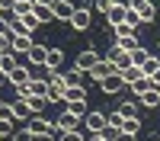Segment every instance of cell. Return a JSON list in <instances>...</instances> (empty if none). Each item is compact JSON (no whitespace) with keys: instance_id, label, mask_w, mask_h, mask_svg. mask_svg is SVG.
Segmentation results:
<instances>
[{"instance_id":"cell-24","label":"cell","mask_w":160,"mask_h":141,"mask_svg":"<svg viewBox=\"0 0 160 141\" xmlns=\"http://www.w3.org/2000/svg\"><path fill=\"white\" fill-rule=\"evenodd\" d=\"M64 83H68V87H83V71L71 68L68 74H64Z\"/></svg>"},{"instance_id":"cell-35","label":"cell","mask_w":160,"mask_h":141,"mask_svg":"<svg viewBox=\"0 0 160 141\" xmlns=\"http://www.w3.org/2000/svg\"><path fill=\"white\" fill-rule=\"evenodd\" d=\"M58 138H61V141H83L87 135H80V132H61Z\"/></svg>"},{"instance_id":"cell-44","label":"cell","mask_w":160,"mask_h":141,"mask_svg":"<svg viewBox=\"0 0 160 141\" xmlns=\"http://www.w3.org/2000/svg\"><path fill=\"white\" fill-rule=\"evenodd\" d=\"M83 141H102V135H87Z\"/></svg>"},{"instance_id":"cell-43","label":"cell","mask_w":160,"mask_h":141,"mask_svg":"<svg viewBox=\"0 0 160 141\" xmlns=\"http://www.w3.org/2000/svg\"><path fill=\"white\" fill-rule=\"evenodd\" d=\"M3 83H7V71L0 68V90H3Z\"/></svg>"},{"instance_id":"cell-36","label":"cell","mask_w":160,"mask_h":141,"mask_svg":"<svg viewBox=\"0 0 160 141\" xmlns=\"http://www.w3.org/2000/svg\"><path fill=\"white\" fill-rule=\"evenodd\" d=\"M93 7H96L99 13H109V10L115 7V0H96V3H93Z\"/></svg>"},{"instance_id":"cell-26","label":"cell","mask_w":160,"mask_h":141,"mask_svg":"<svg viewBox=\"0 0 160 141\" xmlns=\"http://www.w3.org/2000/svg\"><path fill=\"white\" fill-rule=\"evenodd\" d=\"M112 35H115V42H118V38H131L135 29H131L128 23H118V26H112Z\"/></svg>"},{"instance_id":"cell-46","label":"cell","mask_w":160,"mask_h":141,"mask_svg":"<svg viewBox=\"0 0 160 141\" xmlns=\"http://www.w3.org/2000/svg\"><path fill=\"white\" fill-rule=\"evenodd\" d=\"M0 106H3V99H0Z\"/></svg>"},{"instance_id":"cell-11","label":"cell","mask_w":160,"mask_h":141,"mask_svg":"<svg viewBox=\"0 0 160 141\" xmlns=\"http://www.w3.org/2000/svg\"><path fill=\"white\" fill-rule=\"evenodd\" d=\"M99 87H102V93L115 96V93H122V90H125V80H122V77H118V71H115L112 77H106V80H102Z\"/></svg>"},{"instance_id":"cell-32","label":"cell","mask_w":160,"mask_h":141,"mask_svg":"<svg viewBox=\"0 0 160 141\" xmlns=\"http://www.w3.org/2000/svg\"><path fill=\"white\" fill-rule=\"evenodd\" d=\"M99 135H102V141H115V138L122 135V132H118V128H112V125H106V128H102Z\"/></svg>"},{"instance_id":"cell-6","label":"cell","mask_w":160,"mask_h":141,"mask_svg":"<svg viewBox=\"0 0 160 141\" xmlns=\"http://www.w3.org/2000/svg\"><path fill=\"white\" fill-rule=\"evenodd\" d=\"M115 71H118V68H115V64H112L109 58H99V64H96V68L90 71V80H96V83H102L106 77H112Z\"/></svg>"},{"instance_id":"cell-49","label":"cell","mask_w":160,"mask_h":141,"mask_svg":"<svg viewBox=\"0 0 160 141\" xmlns=\"http://www.w3.org/2000/svg\"><path fill=\"white\" fill-rule=\"evenodd\" d=\"M0 141H3V138H0Z\"/></svg>"},{"instance_id":"cell-37","label":"cell","mask_w":160,"mask_h":141,"mask_svg":"<svg viewBox=\"0 0 160 141\" xmlns=\"http://www.w3.org/2000/svg\"><path fill=\"white\" fill-rule=\"evenodd\" d=\"M10 38H13V35H0V55H7V51H10Z\"/></svg>"},{"instance_id":"cell-15","label":"cell","mask_w":160,"mask_h":141,"mask_svg":"<svg viewBox=\"0 0 160 141\" xmlns=\"http://www.w3.org/2000/svg\"><path fill=\"white\" fill-rule=\"evenodd\" d=\"M29 48H32V35H26V38L13 35L10 38V51H13V55H29Z\"/></svg>"},{"instance_id":"cell-4","label":"cell","mask_w":160,"mask_h":141,"mask_svg":"<svg viewBox=\"0 0 160 141\" xmlns=\"http://www.w3.org/2000/svg\"><path fill=\"white\" fill-rule=\"evenodd\" d=\"M32 80V74H29V64H16L10 74H7V83L13 87V90H19V87H26Z\"/></svg>"},{"instance_id":"cell-1","label":"cell","mask_w":160,"mask_h":141,"mask_svg":"<svg viewBox=\"0 0 160 141\" xmlns=\"http://www.w3.org/2000/svg\"><path fill=\"white\" fill-rule=\"evenodd\" d=\"M128 10H131V13H138V19H141V23H154V19H157V10H154L151 0H128Z\"/></svg>"},{"instance_id":"cell-45","label":"cell","mask_w":160,"mask_h":141,"mask_svg":"<svg viewBox=\"0 0 160 141\" xmlns=\"http://www.w3.org/2000/svg\"><path fill=\"white\" fill-rule=\"evenodd\" d=\"M22 3H35V0H16V7H22Z\"/></svg>"},{"instance_id":"cell-25","label":"cell","mask_w":160,"mask_h":141,"mask_svg":"<svg viewBox=\"0 0 160 141\" xmlns=\"http://www.w3.org/2000/svg\"><path fill=\"white\" fill-rule=\"evenodd\" d=\"M64 109H68L71 115H77V119H83V115L90 112V106H87V99H83V103H68V106H64Z\"/></svg>"},{"instance_id":"cell-39","label":"cell","mask_w":160,"mask_h":141,"mask_svg":"<svg viewBox=\"0 0 160 141\" xmlns=\"http://www.w3.org/2000/svg\"><path fill=\"white\" fill-rule=\"evenodd\" d=\"M0 35H10V23H7L3 16H0Z\"/></svg>"},{"instance_id":"cell-18","label":"cell","mask_w":160,"mask_h":141,"mask_svg":"<svg viewBox=\"0 0 160 141\" xmlns=\"http://www.w3.org/2000/svg\"><path fill=\"white\" fill-rule=\"evenodd\" d=\"M83 99H87L83 87H68V90H64V106H68V103H83Z\"/></svg>"},{"instance_id":"cell-5","label":"cell","mask_w":160,"mask_h":141,"mask_svg":"<svg viewBox=\"0 0 160 141\" xmlns=\"http://www.w3.org/2000/svg\"><path fill=\"white\" fill-rule=\"evenodd\" d=\"M90 19H93V13H90V3H80V7L74 10V16H71V29H77V32L90 29Z\"/></svg>"},{"instance_id":"cell-40","label":"cell","mask_w":160,"mask_h":141,"mask_svg":"<svg viewBox=\"0 0 160 141\" xmlns=\"http://www.w3.org/2000/svg\"><path fill=\"white\" fill-rule=\"evenodd\" d=\"M151 83H154V87H160V64H157V71L151 74Z\"/></svg>"},{"instance_id":"cell-33","label":"cell","mask_w":160,"mask_h":141,"mask_svg":"<svg viewBox=\"0 0 160 141\" xmlns=\"http://www.w3.org/2000/svg\"><path fill=\"white\" fill-rule=\"evenodd\" d=\"M13 135V119H0V138H10Z\"/></svg>"},{"instance_id":"cell-7","label":"cell","mask_w":160,"mask_h":141,"mask_svg":"<svg viewBox=\"0 0 160 141\" xmlns=\"http://www.w3.org/2000/svg\"><path fill=\"white\" fill-rule=\"evenodd\" d=\"M80 122H83V119H77V115H71L68 109H64L58 119H55V128H58V135L61 132H80Z\"/></svg>"},{"instance_id":"cell-21","label":"cell","mask_w":160,"mask_h":141,"mask_svg":"<svg viewBox=\"0 0 160 141\" xmlns=\"http://www.w3.org/2000/svg\"><path fill=\"white\" fill-rule=\"evenodd\" d=\"M128 58H131V64H135V68H144V64H148V58H151V51L138 45L135 51H128Z\"/></svg>"},{"instance_id":"cell-19","label":"cell","mask_w":160,"mask_h":141,"mask_svg":"<svg viewBox=\"0 0 160 141\" xmlns=\"http://www.w3.org/2000/svg\"><path fill=\"white\" fill-rule=\"evenodd\" d=\"M26 87H29V96H45L48 93V80H42V77H32Z\"/></svg>"},{"instance_id":"cell-16","label":"cell","mask_w":160,"mask_h":141,"mask_svg":"<svg viewBox=\"0 0 160 141\" xmlns=\"http://www.w3.org/2000/svg\"><path fill=\"white\" fill-rule=\"evenodd\" d=\"M138 103H141V106H148V109H157V106H160V87H154V90H148L144 96H138Z\"/></svg>"},{"instance_id":"cell-48","label":"cell","mask_w":160,"mask_h":141,"mask_svg":"<svg viewBox=\"0 0 160 141\" xmlns=\"http://www.w3.org/2000/svg\"><path fill=\"white\" fill-rule=\"evenodd\" d=\"M0 58H3V55H0Z\"/></svg>"},{"instance_id":"cell-20","label":"cell","mask_w":160,"mask_h":141,"mask_svg":"<svg viewBox=\"0 0 160 141\" xmlns=\"http://www.w3.org/2000/svg\"><path fill=\"white\" fill-rule=\"evenodd\" d=\"M118 77L125 80V87H131V83H135L138 77H144V74H141V68H135V64H128V68H122V71H118Z\"/></svg>"},{"instance_id":"cell-9","label":"cell","mask_w":160,"mask_h":141,"mask_svg":"<svg viewBox=\"0 0 160 141\" xmlns=\"http://www.w3.org/2000/svg\"><path fill=\"white\" fill-rule=\"evenodd\" d=\"M74 10H77V3H71V0H58V3H55V19L58 23H71Z\"/></svg>"},{"instance_id":"cell-38","label":"cell","mask_w":160,"mask_h":141,"mask_svg":"<svg viewBox=\"0 0 160 141\" xmlns=\"http://www.w3.org/2000/svg\"><path fill=\"white\" fill-rule=\"evenodd\" d=\"M125 23L131 26V29H138V26H141V19H138V13H131V10H128V19H125Z\"/></svg>"},{"instance_id":"cell-22","label":"cell","mask_w":160,"mask_h":141,"mask_svg":"<svg viewBox=\"0 0 160 141\" xmlns=\"http://www.w3.org/2000/svg\"><path fill=\"white\" fill-rule=\"evenodd\" d=\"M32 13H35V19H38V26H42V23H55V10H51V7H32Z\"/></svg>"},{"instance_id":"cell-8","label":"cell","mask_w":160,"mask_h":141,"mask_svg":"<svg viewBox=\"0 0 160 141\" xmlns=\"http://www.w3.org/2000/svg\"><path fill=\"white\" fill-rule=\"evenodd\" d=\"M125 19H128V3H118V0H115V7L106 13V23H109V26H118V23H125Z\"/></svg>"},{"instance_id":"cell-28","label":"cell","mask_w":160,"mask_h":141,"mask_svg":"<svg viewBox=\"0 0 160 141\" xmlns=\"http://www.w3.org/2000/svg\"><path fill=\"white\" fill-rule=\"evenodd\" d=\"M122 122H125V115L122 112H106V125H112V128H118V132H122Z\"/></svg>"},{"instance_id":"cell-23","label":"cell","mask_w":160,"mask_h":141,"mask_svg":"<svg viewBox=\"0 0 160 141\" xmlns=\"http://www.w3.org/2000/svg\"><path fill=\"white\" fill-rule=\"evenodd\" d=\"M122 132L125 135H138L141 132V115H128V119L122 122Z\"/></svg>"},{"instance_id":"cell-42","label":"cell","mask_w":160,"mask_h":141,"mask_svg":"<svg viewBox=\"0 0 160 141\" xmlns=\"http://www.w3.org/2000/svg\"><path fill=\"white\" fill-rule=\"evenodd\" d=\"M115 141H135V135H125V132H122V135H118Z\"/></svg>"},{"instance_id":"cell-10","label":"cell","mask_w":160,"mask_h":141,"mask_svg":"<svg viewBox=\"0 0 160 141\" xmlns=\"http://www.w3.org/2000/svg\"><path fill=\"white\" fill-rule=\"evenodd\" d=\"M10 112H13V119H19V122H29L32 119V109H29L26 99H13L10 103Z\"/></svg>"},{"instance_id":"cell-27","label":"cell","mask_w":160,"mask_h":141,"mask_svg":"<svg viewBox=\"0 0 160 141\" xmlns=\"http://www.w3.org/2000/svg\"><path fill=\"white\" fill-rule=\"evenodd\" d=\"M26 103H29V109H32V115H42V109L48 106V99H45V96H29Z\"/></svg>"},{"instance_id":"cell-17","label":"cell","mask_w":160,"mask_h":141,"mask_svg":"<svg viewBox=\"0 0 160 141\" xmlns=\"http://www.w3.org/2000/svg\"><path fill=\"white\" fill-rule=\"evenodd\" d=\"M128 90H131V96H144L148 90H154V83H151V77H138V80L131 83Z\"/></svg>"},{"instance_id":"cell-13","label":"cell","mask_w":160,"mask_h":141,"mask_svg":"<svg viewBox=\"0 0 160 141\" xmlns=\"http://www.w3.org/2000/svg\"><path fill=\"white\" fill-rule=\"evenodd\" d=\"M106 58H109V61L115 64L118 71H122V68H128V64H131V58H128V51H122L118 45H112V48H109V55H106Z\"/></svg>"},{"instance_id":"cell-47","label":"cell","mask_w":160,"mask_h":141,"mask_svg":"<svg viewBox=\"0 0 160 141\" xmlns=\"http://www.w3.org/2000/svg\"><path fill=\"white\" fill-rule=\"evenodd\" d=\"M0 16H3V13H0Z\"/></svg>"},{"instance_id":"cell-3","label":"cell","mask_w":160,"mask_h":141,"mask_svg":"<svg viewBox=\"0 0 160 141\" xmlns=\"http://www.w3.org/2000/svg\"><path fill=\"white\" fill-rule=\"evenodd\" d=\"M83 128H87V135H99L102 128H106V112L90 109V112L83 115Z\"/></svg>"},{"instance_id":"cell-14","label":"cell","mask_w":160,"mask_h":141,"mask_svg":"<svg viewBox=\"0 0 160 141\" xmlns=\"http://www.w3.org/2000/svg\"><path fill=\"white\" fill-rule=\"evenodd\" d=\"M61 64H64V51L61 48H51L48 51V61H45V71L55 74V71H61Z\"/></svg>"},{"instance_id":"cell-29","label":"cell","mask_w":160,"mask_h":141,"mask_svg":"<svg viewBox=\"0 0 160 141\" xmlns=\"http://www.w3.org/2000/svg\"><path fill=\"white\" fill-rule=\"evenodd\" d=\"M16 64H19V61H16V55H13V51H7V55H3V58H0V68H3L7 74H10L13 68H16Z\"/></svg>"},{"instance_id":"cell-34","label":"cell","mask_w":160,"mask_h":141,"mask_svg":"<svg viewBox=\"0 0 160 141\" xmlns=\"http://www.w3.org/2000/svg\"><path fill=\"white\" fill-rule=\"evenodd\" d=\"M10 138H13V141H35V138H32V132H29V128H22V132H13Z\"/></svg>"},{"instance_id":"cell-2","label":"cell","mask_w":160,"mask_h":141,"mask_svg":"<svg viewBox=\"0 0 160 141\" xmlns=\"http://www.w3.org/2000/svg\"><path fill=\"white\" fill-rule=\"evenodd\" d=\"M96 64H99V51H96V48H83V51L77 55L74 68H77V71H83V74H90L93 68H96Z\"/></svg>"},{"instance_id":"cell-30","label":"cell","mask_w":160,"mask_h":141,"mask_svg":"<svg viewBox=\"0 0 160 141\" xmlns=\"http://www.w3.org/2000/svg\"><path fill=\"white\" fill-rule=\"evenodd\" d=\"M115 45L122 48V51H135V48H138V38H135V35H131V38H118Z\"/></svg>"},{"instance_id":"cell-41","label":"cell","mask_w":160,"mask_h":141,"mask_svg":"<svg viewBox=\"0 0 160 141\" xmlns=\"http://www.w3.org/2000/svg\"><path fill=\"white\" fill-rule=\"evenodd\" d=\"M35 3H38V7H51V10H55V3H58V0H35Z\"/></svg>"},{"instance_id":"cell-31","label":"cell","mask_w":160,"mask_h":141,"mask_svg":"<svg viewBox=\"0 0 160 141\" xmlns=\"http://www.w3.org/2000/svg\"><path fill=\"white\" fill-rule=\"evenodd\" d=\"M118 112H122L125 119H128V115H138V103H131V99H128V103H122V106H118Z\"/></svg>"},{"instance_id":"cell-12","label":"cell","mask_w":160,"mask_h":141,"mask_svg":"<svg viewBox=\"0 0 160 141\" xmlns=\"http://www.w3.org/2000/svg\"><path fill=\"white\" fill-rule=\"evenodd\" d=\"M48 51H51V48H45V45L32 42V48H29V55H26V58H29V64H42V68H45V61H48Z\"/></svg>"}]
</instances>
